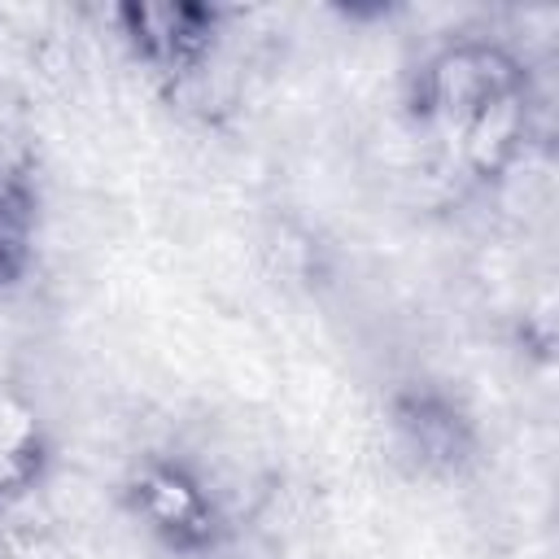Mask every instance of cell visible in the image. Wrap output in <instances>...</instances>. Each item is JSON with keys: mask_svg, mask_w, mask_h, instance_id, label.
<instances>
[{"mask_svg": "<svg viewBox=\"0 0 559 559\" xmlns=\"http://www.w3.org/2000/svg\"><path fill=\"white\" fill-rule=\"evenodd\" d=\"M411 105L445 162L476 183H502L533 140V79L498 39H450L437 48L419 66Z\"/></svg>", "mask_w": 559, "mask_h": 559, "instance_id": "1", "label": "cell"}, {"mask_svg": "<svg viewBox=\"0 0 559 559\" xmlns=\"http://www.w3.org/2000/svg\"><path fill=\"white\" fill-rule=\"evenodd\" d=\"M122 502L162 546L179 555H214L231 533L214 489L179 459H144L127 476Z\"/></svg>", "mask_w": 559, "mask_h": 559, "instance_id": "2", "label": "cell"}, {"mask_svg": "<svg viewBox=\"0 0 559 559\" xmlns=\"http://www.w3.org/2000/svg\"><path fill=\"white\" fill-rule=\"evenodd\" d=\"M114 22L127 39V48L170 87L192 83L218 39V9L188 4V0H162V4H118Z\"/></svg>", "mask_w": 559, "mask_h": 559, "instance_id": "3", "label": "cell"}, {"mask_svg": "<svg viewBox=\"0 0 559 559\" xmlns=\"http://www.w3.org/2000/svg\"><path fill=\"white\" fill-rule=\"evenodd\" d=\"M389 419H393V437L397 445L424 467V472H459L472 463L476 454V432L472 419L437 389H402L389 402Z\"/></svg>", "mask_w": 559, "mask_h": 559, "instance_id": "4", "label": "cell"}, {"mask_svg": "<svg viewBox=\"0 0 559 559\" xmlns=\"http://www.w3.org/2000/svg\"><path fill=\"white\" fill-rule=\"evenodd\" d=\"M52 463V437L39 406L17 389L0 384V507L26 498Z\"/></svg>", "mask_w": 559, "mask_h": 559, "instance_id": "5", "label": "cell"}, {"mask_svg": "<svg viewBox=\"0 0 559 559\" xmlns=\"http://www.w3.org/2000/svg\"><path fill=\"white\" fill-rule=\"evenodd\" d=\"M31 245H35V192L22 170L0 162V293L26 275Z\"/></svg>", "mask_w": 559, "mask_h": 559, "instance_id": "6", "label": "cell"}]
</instances>
